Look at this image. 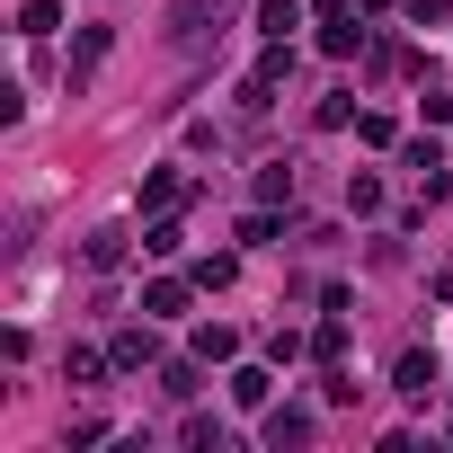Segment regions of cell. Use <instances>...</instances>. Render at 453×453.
<instances>
[{"mask_svg":"<svg viewBox=\"0 0 453 453\" xmlns=\"http://www.w3.org/2000/svg\"><path fill=\"white\" fill-rule=\"evenodd\" d=\"M444 10H453V0H418V19H444Z\"/></svg>","mask_w":453,"mask_h":453,"instance_id":"30bf717a","label":"cell"},{"mask_svg":"<svg viewBox=\"0 0 453 453\" xmlns=\"http://www.w3.org/2000/svg\"><path fill=\"white\" fill-rule=\"evenodd\" d=\"M267 444H276V453H285V444H311V418H303V409H276V418H267Z\"/></svg>","mask_w":453,"mask_h":453,"instance_id":"277c9868","label":"cell"},{"mask_svg":"<svg viewBox=\"0 0 453 453\" xmlns=\"http://www.w3.org/2000/svg\"><path fill=\"white\" fill-rule=\"evenodd\" d=\"M142 311H151V320H178V311H187V285H169V276H160V285L142 294Z\"/></svg>","mask_w":453,"mask_h":453,"instance_id":"5b68a950","label":"cell"},{"mask_svg":"<svg viewBox=\"0 0 453 453\" xmlns=\"http://www.w3.org/2000/svg\"><path fill=\"white\" fill-rule=\"evenodd\" d=\"M116 365H125V373L151 365V329H125V338H116Z\"/></svg>","mask_w":453,"mask_h":453,"instance_id":"9c48e42d","label":"cell"},{"mask_svg":"<svg viewBox=\"0 0 453 453\" xmlns=\"http://www.w3.org/2000/svg\"><path fill=\"white\" fill-rule=\"evenodd\" d=\"M232 347H241V338L222 329V320H204V329H196V356H204V365H213V356H232Z\"/></svg>","mask_w":453,"mask_h":453,"instance_id":"ba28073f","label":"cell"},{"mask_svg":"<svg viewBox=\"0 0 453 453\" xmlns=\"http://www.w3.org/2000/svg\"><path fill=\"white\" fill-rule=\"evenodd\" d=\"M98 54H107V27H89V36H81V45H72V72H63V81H72V89H81V81H89V72H98Z\"/></svg>","mask_w":453,"mask_h":453,"instance_id":"3957f363","label":"cell"},{"mask_svg":"<svg viewBox=\"0 0 453 453\" xmlns=\"http://www.w3.org/2000/svg\"><path fill=\"white\" fill-rule=\"evenodd\" d=\"M222 10H232V0H178V45H196V36H204V19L222 27Z\"/></svg>","mask_w":453,"mask_h":453,"instance_id":"7a4b0ae2","label":"cell"},{"mask_svg":"<svg viewBox=\"0 0 453 453\" xmlns=\"http://www.w3.org/2000/svg\"><path fill=\"white\" fill-rule=\"evenodd\" d=\"M400 391L426 400V391H435V356H400Z\"/></svg>","mask_w":453,"mask_h":453,"instance_id":"8992f818","label":"cell"},{"mask_svg":"<svg viewBox=\"0 0 453 453\" xmlns=\"http://www.w3.org/2000/svg\"><path fill=\"white\" fill-rule=\"evenodd\" d=\"M294 27H303V0H258V36L267 45H285Z\"/></svg>","mask_w":453,"mask_h":453,"instance_id":"6da1fadb","label":"cell"},{"mask_svg":"<svg viewBox=\"0 0 453 453\" xmlns=\"http://www.w3.org/2000/svg\"><path fill=\"white\" fill-rule=\"evenodd\" d=\"M267 391H276V382H267V373H258V365H241V373H232V400H241V409H258V400H267Z\"/></svg>","mask_w":453,"mask_h":453,"instance_id":"52a82bcc","label":"cell"}]
</instances>
